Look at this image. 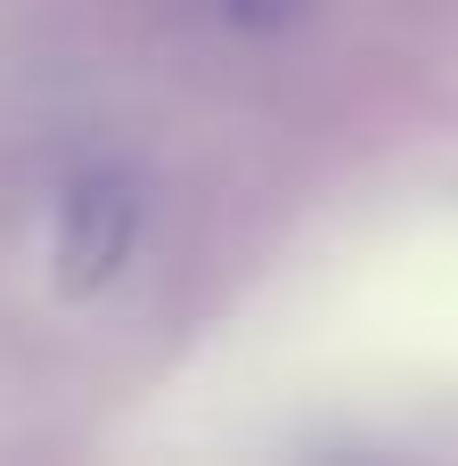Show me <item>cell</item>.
Segmentation results:
<instances>
[{"mask_svg":"<svg viewBox=\"0 0 458 466\" xmlns=\"http://www.w3.org/2000/svg\"><path fill=\"white\" fill-rule=\"evenodd\" d=\"M295 8H311V0H229V16H238V25H287Z\"/></svg>","mask_w":458,"mask_h":466,"instance_id":"cell-2","label":"cell"},{"mask_svg":"<svg viewBox=\"0 0 458 466\" xmlns=\"http://www.w3.org/2000/svg\"><path fill=\"white\" fill-rule=\"evenodd\" d=\"M139 221H148V205H139V180H131V172H115V164L74 172L66 197H57V238H49L57 287H66V295H98V287L131 262Z\"/></svg>","mask_w":458,"mask_h":466,"instance_id":"cell-1","label":"cell"}]
</instances>
